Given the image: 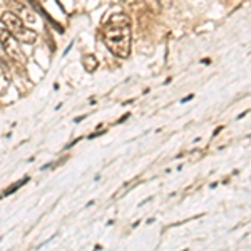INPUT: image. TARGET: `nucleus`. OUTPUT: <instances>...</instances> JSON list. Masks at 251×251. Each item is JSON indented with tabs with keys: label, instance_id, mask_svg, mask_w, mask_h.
I'll use <instances>...</instances> for the list:
<instances>
[{
	"label": "nucleus",
	"instance_id": "obj_5",
	"mask_svg": "<svg viewBox=\"0 0 251 251\" xmlns=\"http://www.w3.org/2000/svg\"><path fill=\"white\" fill-rule=\"evenodd\" d=\"M10 86V77H9V72L5 71L3 64L0 62V94H5L7 89Z\"/></svg>",
	"mask_w": 251,
	"mask_h": 251
},
{
	"label": "nucleus",
	"instance_id": "obj_3",
	"mask_svg": "<svg viewBox=\"0 0 251 251\" xmlns=\"http://www.w3.org/2000/svg\"><path fill=\"white\" fill-rule=\"evenodd\" d=\"M0 44H2L3 54H5L9 59H12L14 62H17V64L25 62V55H24V52L20 50L19 40L15 39L7 29L0 30Z\"/></svg>",
	"mask_w": 251,
	"mask_h": 251
},
{
	"label": "nucleus",
	"instance_id": "obj_4",
	"mask_svg": "<svg viewBox=\"0 0 251 251\" xmlns=\"http://www.w3.org/2000/svg\"><path fill=\"white\" fill-rule=\"evenodd\" d=\"M82 66L89 72V74H92V72H96V69L99 67V62H97L96 55L87 54V55H84V57H82Z\"/></svg>",
	"mask_w": 251,
	"mask_h": 251
},
{
	"label": "nucleus",
	"instance_id": "obj_8",
	"mask_svg": "<svg viewBox=\"0 0 251 251\" xmlns=\"http://www.w3.org/2000/svg\"><path fill=\"white\" fill-rule=\"evenodd\" d=\"M193 97H194L193 94H189V96H186V97H184V99H183V100H181V102H188V100H191V99H193Z\"/></svg>",
	"mask_w": 251,
	"mask_h": 251
},
{
	"label": "nucleus",
	"instance_id": "obj_10",
	"mask_svg": "<svg viewBox=\"0 0 251 251\" xmlns=\"http://www.w3.org/2000/svg\"><path fill=\"white\" fill-rule=\"evenodd\" d=\"M159 2H161V3H168L169 0H159Z\"/></svg>",
	"mask_w": 251,
	"mask_h": 251
},
{
	"label": "nucleus",
	"instance_id": "obj_7",
	"mask_svg": "<svg viewBox=\"0 0 251 251\" xmlns=\"http://www.w3.org/2000/svg\"><path fill=\"white\" fill-rule=\"evenodd\" d=\"M27 181H29V176H25V177H24V179H20L17 184H14V186H10L9 189H5V191H3L2 194H0V198H5V196H9V194L14 193V191H17L19 188H22V186L27 183Z\"/></svg>",
	"mask_w": 251,
	"mask_h": 251
},
{
	"label": "nucleus",
	"instance_id": "obj_9",
	"mask_svg": "<svg viewBox=\"0 0 251 251\" xmlns=\"http://www.w3.org/2000/svg\"><path fill=\"white\" fill-rule=\"evenodd\" d=\"M86 119V116H82V117H77V119H75V123H80V121H84Z\"/></svg>",
	"mask_w": 251,
	"mask_h": 251
},
{
	"label": "nucleus",
	"instance_id": "obj_2",
	"mask_svg": "<svg viewBox=\"0 0 251 251\" xmlns=\"http://www.w3.org/2000/svg\"><path fill=\"white\" fill-rule=\"evenodd\" d=\"M0 19H2L5 29L9 30L19 42L34 44L35 40H37V32L30 30L29 27H25V22H24L17 14H14V12H3Z\"/></svg>",
	"mask_w": 251,
	"mask_h": 251
},
{
	"label": "nucleus",
	"instance_id": "obj_6",
	"mask_svg": "<svg viewBox=\"0 0 251 251\" xmlns=\"http://www.w3.org/2000/svg\"><path fill=\"white\" fill-rule=\"evenodd\" d=\"M17 7H19V12H20V14H22L24 17H25V22H27V24H34L35 20H37V19H35V14H34V12H32L27 5H24V3H19V2H17Z\"/></svg>",
	"mask_w": 251,
	"mask_h": 251
},
{
	"label": "nucleus",
	"instance_id": "obj_1",
	"mask_svg": "<svg viewBox=\"0 0 251 251\" xmlns=\"http://www.w3.org/2000/svg\"><path fill=\"white\" fill-rule=\"evenodd\" d=\"M104 44L116 57L126 59L131 52V24L124 14H114L109 19L102 34Z\"/></svg>",
	"mask_w": 251,
	"mask_h": 251
}]
</instances>
